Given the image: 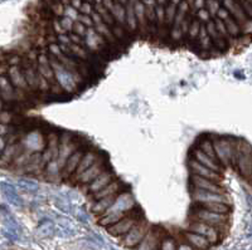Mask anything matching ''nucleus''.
Listing matches in <instances>:
<instances>
[{"label":"nucleus","mask_w":252,"mask_h":250,"mask_svg":"<svg viewBox=\"0 0 252 250\" xmlns=\"http://www.w3.org/2000/svg\"><path fill=\"white\" fill-rule=\"evenodd\" d=\"M178 250H195L192 245H189L188 243L186 242H179V245H178Z\"/></svg>","instance_id":"obj_4"},{"label":"nucleus","mask_w":252,"mask_h":250,"mask_svg":"<svg viewBox=\"0 0 252 250\" xmlns=\"http://www.w3.org/2000/svg\"><path fill=\"white\" fill-rule=\"evenodd\" d=\"M178 245H179V239L172 234H168L161 240L159 250H178Z\"/></svg>","instance_id":"obj_3"},{"label":"nucleus","mask_w":252,"mask_h":250,"mask_svg":"<svg viewBox=\"0 0 252 250\" xmlns=\"http://www.w3.org/2000/svg\"><path fill=\"white\" fill-rule=\"evenodd\" d=\"M150 227H152V224L148 220H141L123 239H120L121 244L125 248H129V249H136L141 244L144 239H145V236L148 235Z\"/></svg>","instance_id":"obj_1"},{"label":"nucleus","mask_w":252,"mask_h":250,"mask_svg":"<svg viewBox=\"0 0 252 250\" xmlns=\"http://www.w3.org/2000/svg\"><path fill=\"white\" fill-rule=\"evenodd\" d=\"M182 238H183V242L188 243L189 245H192L195 250H208L209 248L212 247L211 243L207 240L204 236L199 235V234L192 233V231L183 230L181 233Z\"/></svg>","instance_id":"obj_2"}]
</instances>
